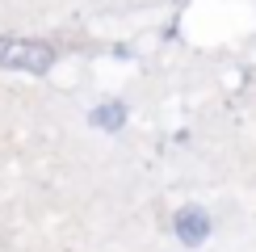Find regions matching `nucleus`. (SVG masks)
Instances as JSON below:
<instances>
[{
  "label": "nucleus",
  "mask_w": 256,
  "mask_h": 252,
  "mask_svg": "<svg viewBox=\"0 0 256 252\" xmlns=\"http://www.w3.org/2000/svg\"><path fill=\"white\" fill-rule=\"evenodd\" d=\"M172 231L185 248H202L210 240V214L202 206H180L176 218H172Z\"/></svg>",
  "instance_id": "nucleus-2"
},
{
  "label": "nucleus",
  "mask_w": 256,
  "mask_h": 252,
  "mask_svg": "<svg viewBox=\"0 0 256 252\" xmlns=\"http://www.w3.org/2000/svg\"><path fill=\"white\" fill-rule=\"evenodd\" d=\"M0 68L30 72V76H46L55 68V50L46 42H26V38H0Z\"/></svg>",
  "instance_id": "nucleus-1"
},
{
  "label": "nucleus",
  "mask_w": 256,
  "mask_h": 252,
  "mask_svg": "<svg viewBox=\"0 0 256 252\" xmlns=\"http://www.w3.org/2000/svg\"><path fill=\"white\" fill-rule=\"evenodd\" d=\"M126 122V105L122 101H105L92 110V126H101V130H118V126Z\"/></svg>",
  "instance_id": "nucleus-3"
}]
</instances>
